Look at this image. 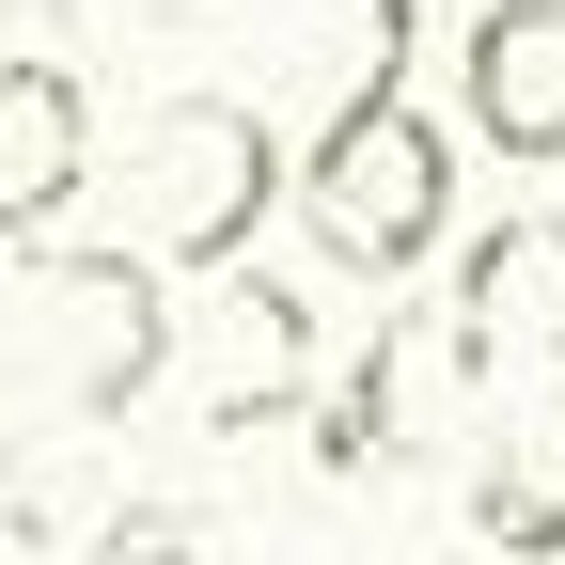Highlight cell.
<instances>
[{
  "label": "cell",
  "instance_id": "6da1fadb",
  "mask_svg": "<svg viewBox=\"0 0 565 565\" xmlns=\"http://www.w3.org/2000/svg\"><path fill=\"white\" fill-rule=\"evenodd\" d=\"M95 173H110V252L141 267H236L267 189H299L252 95H141L126 141H95Z\"/></svg>",
  "mask_w": 565,
  "mask_h": 565
},
{
  "label": "cell",
  "instance_id": "7a4b0ae2",
  "mask_svg": "<svg viewBox=\"0 0 565 565\" xmlns=\"http://www.w3.org/2000/svg\"><path fill=\"white\" fill-rule=\"evenodd\" d=\"M173 362V315H158V267L141 252H0V424L32 408H126L158 393Z\"/></svg>",
  "mask_w": 565,
  "mask_h": 565
},
{
  "label": "cell",
  "instance_id": "3957f363",
  "mask_svg": "<svg viewBox=\"0 0 565 565\" xmlns=\"http://www.w3.org/2000/svg\"><path fill=\"white\" fill-rule=\"evenodd\" d=\"M299 221L345 282H408L456 236V141L408 95H330V126L299 141Z\"/></svg>",
  "mask_w": 565,
  "mask_h": 565
},
{
  "label": "cell",
  "instance_id": "277c9868",
  "mask_svg": "<svg viewBox=\"0 0 565 565\" xmlns=\"http://www.w3.org/2000/svg\"><path fill=\"white\" fill-rule=\"evenodd\" d=\"M440 393H471L456 330H440V315H377V330L315 377V471H393L424 424H440Z\"/></svg>",
  "mask_w": 565,
  "mask_h": 565
},
{
  "label": "cell",
  "instance_id": "5b68a950",
  "mask_svg": "<svg viewBox=\"0 0 565 565\" xmlns=\"http://www.w3.org/2000/svg\"><path fill=\"white\" fill-rule=\"evenodd\" d=\"M440 330H456L471 377H565V221H550V204H519V221H487L456 252Z\"/></svg>",
  "mask_w": 565,
  "mask_h": 565
},
{
  "label": "cell",
  "instance_id": "8992f818",
  "mask_svg": "<svg viewBox=\"0 0 565 565\" xmlns=\"http://www.w3.org/2000/svg\"><path fill=\"white\" fill-rule=\"evenodd\" d=\"M79 189H95V95H79V63L0 47V252H47Z\"/></svg>",
  "mask_w": 565,
  "mask_h": 565
},
{
  "label": "cell",
  "instance_id": "52a82bcc",
  "mask_svg": "<svg viewBox=\"0 0 565 565\" xmlns=\"http://www.w3.org/2000/svg\"><path fill=\"white\" fill-rule=\"evenodd\" d=\"M456 110H471L487 158H519V173L565 158V0H487L456 32Z\"/></svg>",
  "mask_w": 565,
  "mask_h": 565
},
{
  "label": "cell",
  "instance_id": "ba28073f",
  "mask_svg": "<svg viewBox=\"0 0 565 565\" xmlns=\"http://www.w3.org/2000/svg\"><path fill=\"white\" fill-rule=\"evenodd\" d=\"M315 377H330L315 299H299L282 267H252V252H236V282L204 299V408H221V424H252V408H299Z\"/></svg>",
  "mask_w": 565,
  "mask_h": 565
},
{
  "label": "cell",
  "instance_id": "9c48e42d",
  "mask_svg": "<svg viewBox=\"0 0 565 565\" xmlns=\"http://www.w3.org/2000/svg\"><path fill=\"white\" fill-rule=\"evenodd\" d=\"M471 534L503 565H565V424H503V456L471 471Z\"/></svg>",
  "mask_w": 565,
  "mask_h": 565
},
{
  "label": "cell",
  "instance_id": "30bf717a",
  "mask_svg": "<svg viewBox=\"0 0 565 565\" xmlns=\"http://www.w3.org/2000/svg\"><path fill=\"white\" fill-rule=\"evenodd\" d=\"M95 565H204V534H189L173 503H126V519L95 534Z\"/></svg>",
  "mask_w": 565,
  "mask_h": 565
}]
</instances>
